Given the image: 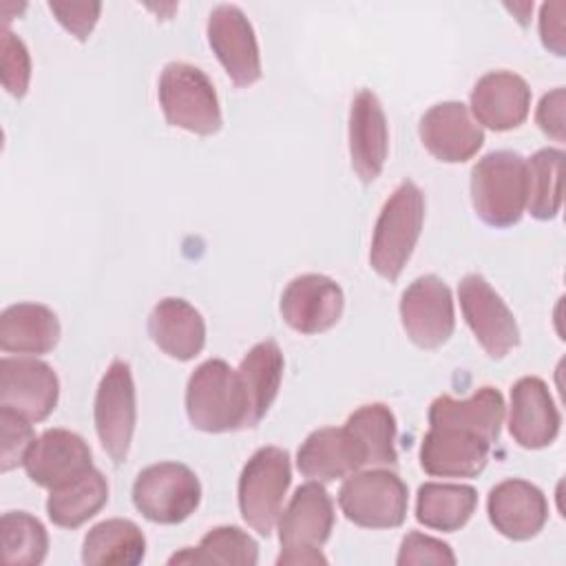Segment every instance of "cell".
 Returning a JSON list of instances; mask_svg holds the SVG:
<instances>
[{"label": "cell", "mask_w": 566, "mask_h": 566, "mask_svg": "<svg viewBox=\"0 0 566 566\" xmlns=\"http://www.w3.org/2000/svg\"><path fill=\"white\" fill-rule=\"evenodd\" d=\"M279 566L327 564L321 553L334 528V504L325 486L316 480L301 484L279 515Z\"/></svg>", "instance_id": "6da1fadb"}, {"label": "cell", "mask_w": 566, "mask_h": 566, "mask_svg": "<svg viewBox=\"0 0 566 566\" xmlns=\"http://www.w3.org/2000/svg\"><path fill=\"white\" fill-rule=\"evenodd\" d=\"M186 413L195 429L208 433L245 427L248 405L239 371L221 358L201 363L188 378Z\"/></svg>", "instance_id": "7a4b0ae2"}, {"label": "cell", "mask_w": 566, "mask_h": 566, "mask_svg": "<svg viewBox=\"0 0 566 566\" xmlns=\"http://www.w3.org/2000/svg\"><path fill=\"white\" fill-rule=\"evenodd\" d=\"M526 195L528 172L526 159L520 153H489L471 170L473 208L493 228L517 223L526 210Z\"/></svg>", "instance_id": "3957f363"}, {"label": "cell", "mask_w": 566, "mask_h": 566, "mask_svg": "<svg viewBox=\"0 0 566 566\" xmlns=\"http://www.w3.org/2000/svg\"><path fill=\"white\" fill-rule=\"evenodd\" d=\"M424 223V195L413 181H402L385 201L371 234L369 263L387 281L405 270Z\"/></svg>", "instance_id": "277c9868"}, {"label": "cell", "mask_w": 566, "mask_h": 566, "mask_svg": "<svg viewBox=\"0 0 566 566\" xmlns=\"http://www.w3.org/2000/svg\"><path fill=\"white\" fill-rule=\"evenodd\" d=\"M159 106L170 126L195 135L221 128V108L210 77L186 62H170L159 75Z\"/></svg>", "instance_id": "5b68a950"}, {"label": "cell", "mask_w": 566, "mask_h": 566, "mask_svg": "<svg viewBox=\"0 0 566 566\" xmlns=\"http://www.w3.org/2000/svg\"><path fill=\"white\" fill-rule=\"evenodd\" d=\"M292 482L290 455L279 447H261L245 462L239 478V511L243 522L268 537L283 511Z\"/></svg>", "instance_id": "8992f818"}, {"label": "cell", "mask_w": 566, "mask_h": 566, "mask_svg": "<svg viewBox=\"0 0 566 566\" xmlns=\"http://www.w3.org/2000/svg\"><path fill=\"white\" fill-rule=\"evenodd\" d=\"M407 484L389 469H369L347 475L338 491L345 517L365 528H396L407 517Z\"/></svg>", "instance_id": "52a82bcc"}, {"label": "cell", "mask_w": 566, "mask_h": 566, "mask_svg": "<svg viewBox=\"0 0 566 566\" xmlns=\"http://www.w3.org/2000/svg\"><path fill=\"white\" fill-rule=\"evenodd\" d=\"M201 484L181 462H157L142 469L133 484L135 509L155 524H179L195 513Z\"/></svg>", "instance_id": "ba28073f"}, {"label": "cell", "mask_w": 566, "mask_h": 566, "mask_svg": "<svg viewBox=\"0 0 566 566\" xmlns=\"http://www.w3.org/2000/svg\"><path fill=\"white\" fill-rule=\"evenodd\" d=\"M93 418L104 451L115 464H122L128 455L137 420L135 382L128 363L113 360L102 376L95 394Z\"/></svg>", "instance_id": "9c48e42d"}, {"label": "cell", "mask_w": 566, "mask_h": 566, "mask_svg": "<svg viewBox=\"0 0 566 566\" xmlns=\"http://www.w3.org/2000/svg\"><path fill=\"white\" fill-rule=\"evenodd\" d=\"M467 325L482 349L500 360L520 343V327L502 296L480 274H467L458 285Z\"/></svg>", "instance_id": "30bf717a"}, {"label": "cell", "mask_w": 566, "mask_h": 566, "mask_svg": "<svg viewBox=\"0 0 566 566\" xmlns=\"http://www.w3.org/2000/svg\"><path fill=\"white\" fill-rule=\"evenodd\" d=\"M400 321L413 345L422 349L444 345L455 327L453 296L447 283L433 274L418 276L402 292Z\"/></svg>", "instance_id": "8fae6325"}, {"label": "cell", "mask_w": 566, "mask_h": 566, "mask_svg": "<svg viewBox=\"0 0 566 566\" xmlns=\"http://www.w3.org/2000/svg\"><path fill=\"white\" fill-rule=\"evenodd\" d=\"M60 396V380L51 365L38 358L18 356L0 360V407L24 416L31 422L49 418Z\"/></svg>", "instance_id": "7c38bea8"}, {"label": "cell", "mask_w": 566, "mask_h": 566, "mask_svg": "<svg viewBox=\"0 0 566 566\" xmlns=\"http://www.w3.org/2000/svg\"><path fill=\"white\" fill-rule=\"evenodd\" d=\"M208 42L237 86H250L261 77V55L254 29L234 4H219L208 15Z\"/></svg>", "instance_id": "4fadbf2b"}, {"label": "cell", "mask_w": 566, "mask_h": 566, "mask_svg": "<svg viewBox=\"0 0 566 566\" xmlns=\"http://www.w3.org/2000/svg\"><path fill=\"white\" fill-rule=\"evenodd\" d=\"M345 296L336 281L323 274H301L281 294L283 321L301 334H321L334 327L343 314Z\"/></svg>", "instance_id": "5bb4252c"}, {"label": "cell", "mask_w": 566, "mask_h": 566, "mask_svg": "<svg viewBox=\"0 0 566 566\" xmlns=\"http://www.w3.org/2000/svg\"><path fill=\"white\" fill-rule=\"evenodd\" d=\"M22 467L31 482L53 491L84 475L93 469V462L91 449L82 436L69 429H46L33 440Z\"/></svg>", "instance_id": "9a60e30c"}, {"label": "cell", "mask_w": 566, "mask_h": 566, "mask_svg": "<svg viewBox=\"0 0 566 566\" xmlns=\"http://www.w3.org/2000/svg\"><path fill=\"white\" fill-rule=\"evenodd\" d=\"M422 146L440 161L462 164L484 144L482 126L462 102H440L431 106L418 126Z\"/></svg>", "instance_id": "2e32d148"}, {"label": "cell", "mask_w": 566, "mask_h": 566, "mask_svg": "<svg viewBox=\"0 0 566 566\" xmlns=\"http://www.w3.org/2000/svg\"><path fill=\"white\" fill-rule=\"evenodd\" d=\"M559 411L546 382L537 376H524L511 387L509 431L524 449H544L559 433Z\"/></svg>", "instance_id": "e0dca14e"}, {"label": "cell", "mask_w": 566, "mask_h": 566, "mask_svg": "<svg viewBox=\"0 0 566 566\" xmlns=\"http://www.w3.org/2000/svg\"><path fill=\"white\" fill-rule=\"evenodd\" d=\"M486 511L495 531L515 542L535 537L548 520L546 495L535 484L517 478L491 489Z\"/></svg>", "instance_id": "ac0fdd59"}, {"label": "cell", "mask_w": 566, "mask_h": 566, "mask_svg": "<svg viewBox=\"0 0 566 566\" xmlns=\"http://www.w3.org/2000/svg\"><path fill=\"white\" fill-rule=\"evenodd\" d=\"M298 471L316 482H334L367 467L365 449L347 427L312 431L296 453Z\"/></svg>", "instance_id": "d6986e66"}, {"label": "cell", "mask_w": 566, "mask_h": 566, "mask_svg": "<svg viewBox=\"0 0 566 566\" xmlns=\"http://www.w3.org/2000/svg\"><path fill=\"white\" fill-rule=\"evenodd\" d=\"M531 108V88L517 73L491 71L471 91V113L491 130L517 128Z\"/></svg>", "instance_id": "ffe728a7"}, {"label": "cell", "mask_w": 566, "mask_h": 566, "mask_svg": "<svg viewBox=\"0 0 566 566\" xmlns=\"http://www.w3.org/2000/svg\"><path fill=\"white\" fill-rule=\"evenodd\" d=\"M389 150L387 117L380 99L363 88L349 108V157L360 181L371 184L385 166Z\"/></svg>", "instance_id": "44dd1931"}, {"label": "cell", "mask_w": 566, "mask_h": 566, "mask_svg": "<svg viewBox=\"0 0 566 566\" xmlns=\"http://www.w3.org/2000/svg\"><path fill=\"white\" fill-rule=\"evenodd\" d=\"M491 444L458 429L429 427L420 444V467L438 478H475L489 460Z\"/></svg>", "instance_id": "7402d4cb"}, {"label": "cell", "mask_w": 566, "mask_h": 566, "mask_svg": "<svg viewBox=\"0 0 566 566\" xmlns=\"http://www.w3.org/2000/svg\"><path fill=\"white\" fill-rule=\"evenodd\" d=\"M504 420V398L493 387H480L467 400L440 396L429 407V424L438 429H458L493 444Z\"/></svg>", "instance_id": "603a6c76"}, {"label": "cell", "mask_w": 566, "mask_h": 566, "mask_svg": "<svg viewBox=\"0 0 566 566\" xmlns=\"http://www.w3.org/2000/svg\"><path fill=\"white\" fill-rule=\"evenodd\" d=\"M148 334L153 343L170 358L190 360L206 345L203 316L184 298L159 301L148 316Z\"/></svg>", "instance_id": "cb8c5ba5"}, {"label": "cell", "mask_w": 566, "mask_h": 566, "mask_svg": "<svg viewBox=\"0 0 566 566\" xmlns=\"http://www.w3.org/2000/svg\"><path fill=\"white\" fill-rule=\"evenodd\" d=\"M60 340V321L40 303L9 305L0 316V347L11 354L38 356L51 352Z\"/></svg>", "instance_id": "d4e9b609"}, {"label": "cell", "mask_w": 566, "mask_h": 566, "mask_svg": "<svg viewBox=\"0 0 566 566\" xmlns=\"http://www.w3.org/2000/svg\"><path fill=\"white\" fill-rule=\"evenodd\" d=\"M239 378L245 394V427H256L270 411L283 378V354L274 340L256 343L239 365Z\"/></svg>", "instance_id": "484cf974"}, {"label": "cell", "mask_w": 566, "mask_h": 566, "mask_svg": "<svg viewBox=\"0 0 566 566\" xmlns=\"http://www.w3.org/2000/svg\"><path fill=\"white\" fill-rule=\"evenodd\" d=\"M146 555V537L130 520L113 517L95 524L82 544L86 566H135Z\"/></svg>", "instance_id": "4316f807"}, {"label": "cell", "mask_w": 566, "mask_h": 566, "mask_svg": "<svg viewBox=\"0 0 566 566\" xmlns=\"http://www.w3.org/2000/svg\"><path fill=\"white\" fill-rule=\"evenodd\" d=\"M108 502V482L97 469L53 489L46 500L49 520L62 528H77Z\"/></svg>", "instance_id": "83f0119b"}, {"label": "cell", "mask_w": 566, "mask_h": 566, "mask_svg": "<svg viewBox=\"0 0 566 566\" xmlns=\"http://www.w3.org/2000/svg\"><path fill=\"white\" fill-rule=\"evenodd\" d=\"M478 506V491L469 484L427 482L418 489L416 520L427 528L453 533L462 528Z\"/></svg>", "instance_id": "f1b7e54d"}, {"label": "cell", "mask_w": 566, "mask_h": 566, "mask_svg": "<svg viewBox=\"0 0 566 566\" xmlns=\"http://www.w3.org/2000/svg\"><path fill=\"white\" fill-rule=\"evenodd\" d=\"M259 562L256 542L237 526H217L208 531L199 546L175 553L168 564H232L254 566Z\"/></svg>", "instance_id": "f546056e"}, {"label": "cell", "mask_w": 566, "mask_h": 566, "mask_svg": "<svg viewBox=\"0 0 566 566\" xmlns=\"http://www.w3.org/2000/svg\"><path fill=\"white\" fill-rule=\"evenodd\" d=\"M345 427L363 444L369 467H394L398 462L396 444H394L396 418L387 405L382 402L363 405L347 418Z\"/></svg>", "instance_id": "4dcf8cb0"}, {"label": "cell", "mask_w": 566, "mask_h": 566, "mask_svg": "<svg viewBox=\"0 0 566 566\" xmlns=\"http://www.w3.org/2000/svg\"><path fill=\"white\" fill-rule=\"evenodd\" d=\"M562 161L564 150L542 148L531 159H526L528 172V195L526 210L539 221L557 217L562 206Z\"/></svg>", "instance_id": "1f68e13d"}, {"label": "cell", "mask_w": 566, "mask_h": 566, "mask_svg": "<svg viewBox=\"0 0 566 566\" xmlns=\"http://www.w3.org/2000/svg\"><path fill=\"white\" fill-rule=\"evenodd\" d=\"M2 559L9 566L42 564L49 551V535L42 522L24 511H9L0 520Z\"/></svg>", "instance_id": "d6a6232c"}, {"label": "cell", "mask_w": 566, "mask_h": 566, "mask_svg": "<svg viewBox=\"0 0 566 566\" xmlns=\"http://www.w3.org/2000/svg\"><path fill=\"white\" fill-rule=\"evenodd\" d=\"M0 431H2V447H0V471H11L24 462L31 444H33V429L31 420L24 416L2 409L0 407Z\"/></svg>", "instance_id": "836d02e7"}, {"label": "cell", "mask_w": 566, "mask_h": 566, "mask_svg": "<svg viewBox=\"0 0 566 566\" xmlns=\"http://www.w3.org/2000/svg\"><path fill=\"white\" fill-rule=\"evenodd\" d=\"M31 80V57L27 44L4 29L2 33V86L13 97H22Z\"/></svg>", "instance_id": "e575fe53"}, {"label": "cell", "mask_w": 566, "mask_h": 566, "mask_svg": "<svg viewBox=\"0 0 566 566\" xmlns=\"http://www.w3.org/2000/svg\"><path fill=\"white\" fill-rule=\"evenodd\" d=\"M398 566H416V564H436V566H453L455 555L451 546L431 535L411 531L400 542V551L396 557Z\"/></svg>", "instance_id": "d590c367"}, {"label": "cell", "mask_w": 566, "mask_h": 566, "mask_svg": "<svg viewBox=\"0 0 566 566\" xmlns=\"http://www.w3.org/2000/svg\"><path fill=\"white\" fill-rule=\"evenodd\" d=\"M57 22L77 40H86L99 18V2H49Z\"/></svg>", "instance_id": "8d00e7d4"}, {"label": "cell", "mask_w": 566, "mask_h": 566, "mask_svg": "<svg viewBox=\"0 0 566 566\" xmlns=\"http://www.w3.org/2000/svg\"><path fill=\"white\" fill-rule=\"evenodd\" d=\"M564 104H566V93L562 86L553 88L539 99L535 122L537 126L553 139L564 142Z\"/></svg>", "instance_id": "74e56055"}, {"label": "cell", "mask_w": 566, "mask_h": 566, "mask_svg": "<svg viewBox=\"0 0 566 566\" xmlns=\"http://www.w3.org/2000/svg\"><path fill=\"white\" fill-rule=\"evenodd\" d=\"M564 2H546L542 4V13H539V35H542V44L553 51L555 55H564L566 46H564Z\"/></svg>", "instance_id": "f35d334b"}]
</instances>
